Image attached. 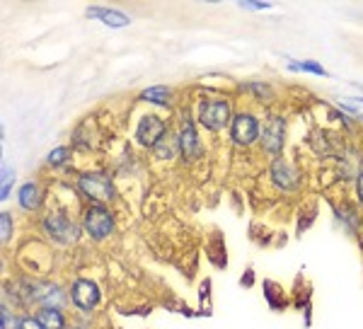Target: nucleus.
<instances>
[{
	"mask_svg": "<svg viewBox=\"0 0 363 329\" xmlns=\"http://www.w3.org/2000/svg\"><path fill=\"white\" fill-rule=\"evenodd\" d=\"M233 104L228 99H201L199 104V123H201L206 131H223L228 123H233Z\"/></svg>",
	"mask_w": 363,
	"mask_h": 329,
	"instance_id": "nucleus-1",
	"label": "nucleus"
},
{
	"mask_svg": "<svg viewBox=\"0 0 363 329\" xmlns=\"http://www.w3.org/2000/svg\"><path fill=\"white\" fill-rule=\"evenodd\" d=\"M167 133V123L157 114H143L136 126V140L143 148H155L157 140Z\"/></svg>",
	"mask_w": 363,
	"mask_h": 329,
	"instance_id": "nucleus-7",
	"label": "nucleus"
},
{
	"mask_svg": "<svg viewBox=\"0 0 363 329\" xmlns=\"http://www.w3.org/2000/svg\"><path fill=\"white\" fill-rule=\"evenodd\" d=\"M44 233L49 235L54 242L70 245L78 240V225L68 218L66 213H49L44 218Z\"/></svg>",
	"mask_w": 363,
	"mask_h": 329,
	"instance_id": "nucleus-6",
	"label": "nucleus"
},
{
	"mask_svg": "<svg viewBox=\"0 0 363 329\" xmlns=\"http://www.w3.org/2000/svg\"><path fill=\"white\" fill-rule=\"evenodd\" d=\"M17 199H20V206L25 211H37L42 206V186L37 182H27V184L20 186Z\"/></svg>",
	"mask_w": 363,
	"mask_h": 329,
	"instance_id": "nucleus-11",
	"label": "nucleus"
},
{
	"mask_svg": "<svg viewBox=\"0 0 363 329\" xmlns=\"http://www.w3.org/2000/svg\"><path fill=\"white\" fill-rule=\"evenodd\" d=\"M17 329H46V327L37 320V317H20V325H17Z\"/></svg>",
	"mask_w": 363,
	"mask_h": 329,
	"instance_id": "nucleus-22",
	"label": "nucleus"
},
{
	"mask_svg": "<svg viewBox=\"0 0 363 329\" xmlns=\"http://www.w3.org/2000/svg\"><path fill=\"white\" fill-rule=\"evenodd\" d=\"M83 230L92 240H107L114 233V216L104 206H90L83 216Z\"/></svg>",
	"mask_w": 363,
	"mask_h": 329,
	"instance_id": "nucleus-4",
	"label": "nucleus"
},
{
	"mask_svg": "<svg viewBox=\"0 0 363 329\" xmlns=\"http://www.w3.org/2000/svg\"><path fill=\"white\" fill-rule=\"evenodd\" d=\"M0 223H3V242H8L10 235H13V218H10L8 211H5V213L0 216Z\"/></svg>",
	"mask_w": 363,
	"mask_h": 329,
	"instance_id": "nucleus-20",
	"label": "nucleus"
},
{
	"mask_svg": "<svg viewBox=\"0 0 363 329\" xmlns=\"http://www.w3.org/2000/svg\"><path fill=\"white\" fill-rule=\"evenodd\" d=\"M87 15L90 17H99L104 25L109 27H126L131 25V17L119 13V10H109V8H87Z\"/></svg>",
	"mask_w": 363,
	"mask_h": 329,
	"instance_id": "nucleus-12",
	"label": "nucleus"
},
{
	"mask_svg": "<svg viewBox=\"0 0 363 329\" xmlns=\"http://www.w3.org/2000/svg\"><path fill=\"white\" fill-rule=\"evenodd\" d=\"M70 157V150L68 148H56L49 152V164H54V167H58V164H66Z\"/></svg>",
	"mask_w": 363,
	"mask_h": 329,
	"instance_id": "nucleus-17",
	"label": "nucleus"
},
{
	"mask_svg": "<svg viewBox=\"0 0 363 329\" xmlns=\"http://www.w3.org/2000/svg\"><path fill=\"white\" fill-rule=\"evenodd\" d=\"M20 325V320L13 317V313L8 310V305H3V329H17Z\"/></svg>",
	"mask_w": 363,
	"mask_h": 329,
	"instance_id": "nucleus-21",
	"label": "nucleus"
},
{
	"mask_svg": "<svg viewBox=\"0 0 363 329\" xmlns=\"http://www.w3.org/2000/svg\"><path fill=\"white\" fill-rule=\"evenodd\" d=\"M70 301L78 310L83 313H92L99 303V288L95 281L90 279H78L73 286H70Z\"/></svg>",
	"mask_w": 363,
	"mask_h": 329,
	"instance_id": "nucleus-8",
	"label": "nucleus"
},
{
	"mask_svg": "<svg viewBox=\"0 0 363 329\" xmlns=\"http://www.w3.org/2000/svg\"><path fill=\"white\" fill-rule=\"evenodd\" d=\"M13 177H15L13 167H8V164H5V167H3V199L10 196V184H13Z\"/></svg>",
	"mask_w": 363,
	"mask_h": 329,
	"instance_id": "nucleus-19",
	"label": "nucleus"
},
{
	"mask_svg": "<svg viewBox=\"0 0 363 329\" xmlns=\"http://www.w3.org/2000/svg\"><path fill=\"white\" fill-rule=\"evenodd\" d=\"M259 140H262V148H264V152H269V155H274V157H281L284 145H286V119L284 116L269 114L264 126H262Z\"/></svg>",
	"mask_w": 363,
	"mask_h": 329,
	"instance_id": "nucleus-3",
	"label": "nucleus"
},
{
	"mask_svg": "<svg viewBox=\"0 0 363 329\" xmlns=\"http://www.w3.org/2000/svg\"><path fill=\"white\" fill-rule=\"evenodd\" d=\"M140 99H143V102L160 104V107H169V104H172V90L165 85H155V87H148V90L140 92Z\"/></svg>",
	"mask_w": 363,
	"mask_h": 329,
	"instance_id": "nucleus-14",
	"label": "nucleus"
},
{
	"mask_svg": "<svg viewBox=\"0 0 363 329\" xmlns=\"http://www.w3.org/2000/svg\"><path fill=\"white\" fill-rule=\"evenodd\" d=\"M73 329H83V327H73Z\"/></svg>",
	"mask_w": 363,
	"mask_h": 329,
	"instance_id": "nucleus-26",
	"label": "nucleus"
},
{
	"mask_svg": "<svg viewBox=\"0 0 363 329\" xmlns=\"http://www.w3.org/2000/svg\"><path fill=\"white\" fill-rule=\"evenodd\" d=\"M356 194H359V201L363 203V172H359V177H356Z\"/></svg>",
	"mask_w": 363,
	"mask_h": 329,
	"instance_id": "nucleus-25",
	"label": "nucleus"
},
{
	"mask_svg": "<svg viewBox=\"0 0 363 329\" xmlns=\"http://www.w3.org/2000/svg\"><path fill=\"white\" fill-rule=\"evenodd\" d=\"M259 133H262V126H259V119H257L252 111H235L233 116V123H230V140L240 148H250L259 140Z\"/></svg>",
	"mask_w": 363,
	"mask_h": 329,
	"instance_id": "nucleus-2",
	"label": "nucleus"
},
{
	"mask_svg": "<svg viewBox=\"0 0 363 329\" xmlns=\"http://www.w3.org/2000/svg\"><path fill=\"white\" fill-rule=\"evenodd\" d=\"M269 172H272V182L281 191H294L298 189V184H301V172H298L286 157H277V160L272 162Z\"/></svg>",
	"mask_w": 363,
	"mask_h": 329,
	"instance_id": "nucleus-10",
	"label": "nucleus"
},
{
	"mask_svg": "<svg viewBox=\"0 0 363 329\" xmlns=\"http://www.w3.org/2000/svg\"><path fill=\"white\" fill-rule=\"evenodd\" d=\"M247 87L252 92H257V95H259L257 99H269V97H272V90H269L267 85H262V82H250Z\"/></svg>",
	"mask_w": 363,
	"mask_h": 329,
	"instance_id": "nucleus-23",
	"label": "nucleus"
},
{
	"mask_svg": "<svg viewBox=\"0 0 363 329\" xmlns=\"http://www.w3.org/2000/svg\"><path fill=\"white\" fill-rule=\"evenodd\" d=\"M177 136H179V155H184V160H199V157L203 155L201 138H199V131L191 119L182 121Z\"/></svg>",
	"mask_w": 363,
	"mask_h": 329,
	"instance_id": "nucleus-9",
	"label": "nucleus"
},
{
	"mask_svg": "<svg viewBox=\"0 0 363 329\" xmlns=\"http://www.w3.org/2000/svg\"><path fill=\"white\" fill-rule=\"evenodd\" d=\"M37 320L46 329H66V317H63L61 308H42L37 313Z\"/></svg>",
	"mask_w": 363,
	"mask_h": 329,
	"instance_id": "nucleus-15",
	"label": "nucleus"
},
{
	"mask_svg": "<svg viewBox=\"0 0 363 329\" xmlns=\"http://www.w3.org/2000/svg\"><path fill=\"white\" fill-rule=\"evenodd\" d=\"M291 70H301V73H315V75H327V70L315 61H291Z\"/></svg>",
	"mask_w": 363,
	"mask_h": 329,
	"instance_id": "nucleus-16",
	"label": "nucleus"
},
{
	"mask_svg": "<svg viewBox=\"0 0 363 329\" xmlns=\"http://www.w3.org/2000/svg\"><path fill=\"white\" fill-rule=\"evenodd\" d=\"M342 107L354 111L356 116L363 114V97H351V99H342Z\"/></svg>",
	"mask_w": 363,
	"mask_h": 329,
	"instance_id": "nucleus-18",
	"label": "nucleus"
},
{
	"mask_svg": "<svg viewBox=\"0 0 363 329\" xmlns=\"http://www.w3.org/2000/svg\"><path fill=\"white\" fill-rule=\"evenodd\" d=\"M153 152H155L157 160H174V155L179 152V136H174V133H165V136L157 140Z\"/></svg>",
	"mask_w": 363,
	"mask_h": 329,
	"instance_id": "nucleus-13",
	"label": "nucleus"
},
{
	"mask_svg": "<svg viewBox=\"0 0 363 329\" xmlns=\"http://www.w3.org/2000/svg\"><path fill=\"white\" fill-rule=\"evenodd\" d=\"M78 189L85 194L90 201L102 203V201H112L114 196V186L109 182L107 174L102 172H85L78 179Z\"/></svg>",
	"mask_w": 363,
	"mask_h": 329,
	"instance_id": "nucleus-5",
	"label": "nucleus"
},
{
	"mask_svg": "<svg viewBox=\"0 0 363 329\" xmlns=\"http://www.w3.org/2000/svg\"><path fill=\"white\" fill-rule=\"evenodd\" d=\"M240 8H247V10H269L272 5H269V3H240Z\"/></svg>",
	"mask_w": 363,
	"mask_h": 329,
	"instance_id": "nucleus-24",
	"label": "nucleus"
}]
</instances>
